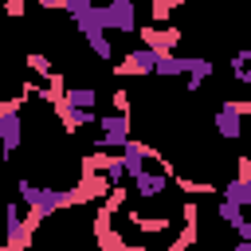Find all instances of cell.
<instances>
[{"mask_svg":"<svg viewBox=\"0 0 251 251\" xmlns=\"http://www.w3.org/2000/svg\"><path fill=\"white\" fill-rule=\"evenodd\" d=\"M20 200L35 212V216H51V212H63V208H78V192L75 188H43V184H31V180H20Z\"/></svg>","mask_w":251,"mask_h":251,"instance_id":"obj_1","label":"cell"},{"mask_svg":"<svg viewBox=\"0 0 251 251\" xmlns=\"http://www.w3.org/2000/svg\"><path fill=\"white\" fill-rule=\"evenodd\" d=\"M20 94L16 98H4L0 102V149H4V157H12L16 149H20V141H24V122H20Z\"/></svg>","mask_w":251,"mask_h":251,"instance_id":"obj_2","label":"cell"},{"mask_svg":"<svg viewBox=\"0 0 251 251\" xmlns=\"http://www.w3.org/2000/svg\"><path fill=\"white\" fill-rule=\"evenodd\" d=\"M98 149H122L126 141H129V133H133V126H129V114H102L98 118Z\"/></svg>","mask_w":251,"mask_h":251,"instance_id":"obj_3","label":"cell"},{"mask_svg":"<svg viewBox=\"0 0 251 251\" xmlns=\"http://www.w3.org/2000/svg\"><path fill=\"white\" fill-rule=\"evenodd\" d=\"M157 63H161V51L157 47H137L129 55H122V63L114 67L118 78H129V75H157Z\"/></svg>","mask_w":251,"mask_h":251,"instance_id":"obj_4","label":"cell"},{"mask_svg":"<svg viewBox=\"0 0 251 251\" xmlns=\"http://www.w3.org/2000/svg\"><path fill=\"white\" fill-rule=\"evenodd\" d=\"M106 20H110V31H141L137 27V4L133 0H106Z\"/></svg>","mask_w":251,"mask_h":251,"instance_id":"obj_5","label":"cell"},{"mask_svg":"<svg viewBox=\"0 0 251 251\" xmlns=\"http://www.w3.org/2000/svg\"><path fill=\"white\" fill-rule=\"evenodd\" d=\"M243 110H239V102H220V110H216V129H220V137H227V141H235L239 133H243Z\"/></svg>","mask_w":251,"mask_h":251,"instance_id":"obj_6","label":"cell"},{"mask_svg":"<svg viewBox=\"0 0 251 251\" xmlns=\"http://www.w3.org/2000/svg\"><path fill=\"white\" fill-rule=\"evenodd\" d=\"M137 35H141L145 47H157V51H173L180 43V27H173V24H161V27L153 24V27H141Z\"/></svg>","mask_w":251,"mask_h":251,"instance_id":"obj_7","label":"cell"},{"mask_svg":"<svg viewBox=\"0 0 251 251\" xmlns=\"http://www.w3.org/2000/svg\"><path fill=\"white\" fill-rule=\"evenodd\" d=\"M75 20V27L82 31V35H94V31H110V20H106V4H94V8H86V12H78V16H71Z\"/></svg>","mask_w":251,"mask_h":251,"instance_id":"obj_8","label":"cell"},{"mask_svg":"<svg viewBox=\"0 0 251 251\" xmlns=\"http://www.w3.org/2000/svg\"><path fill=\"white\" fill-rule=\"evenodd\" d=\"M55 114H59V122H63L67 133H75V129H82V126H98V114H94V110H75V106H67V102H59Z\"/></svg>","mask_w":251,"mask_h":251,"instance_id":"obj_9","label":"cell"},{"mask_svg":"<svg viewBox=\"0 0 251 251\" xmlns=\"http://www.w3.org/2000/svg\"><path fill=\"white\" fill-rule=\"evenodd\" d=\"M208 75H212V63H208L204 55H188V71H184V78H188V94H196V90L204 86Z\"/></svg>","mask_w":251,"mask_h":251,"instance_id":"obj_10","label":"cell"},{"mask_svg":"<svg viewBox=\"0 0 251 251\" xmlns=\"http://www.w3.org/2000/svg\"><path fill=\"white\" fill-rule=\"evenodd\" d=\"M224 200H231V204H251V176H235V180H227L224 184Z\"/></svg>","mask_w":251,"mask_h":251,"instance_id":"obj_11","label":"cell"},{"mask_svg":"<svg viewBox=\"0 0 251 251\" xmlns=\"http://www.w3.org/2000/svg\"><path fill=\"white\" fill-rule=\"evenodd\" d=\"M67 106H75V110H94L98 106V94L90 90V86H75V90H67V98H63Z\"/></svg>","mask_w":251,"mask_h":251,"instance_id":"obj_12","label":"cell"},{"mask_svg":"<svg viewBox=\"0 0 251 251\" xmlns=\"http://www.w3.org/2000/svg\"><path fill=\"white\" fill-rule=\"evenodd\" d=\"M176 188H180L184 196H208V192H216V184H208V180H192V176H176Z\"/></svg>","mask_w":251,"mask_h":251,"instance_id":"obj_13","label":"cell"},{"mask_svg":"<svg viewBox=\"0 0 251 251\" xmlns=\"http://www.w3.org/2000/svg\"><path fill=\"white\" fill-rule=\"evenodd\" d=\"M220 220H224V224L235 231V227L243 224V204H231V200H224V204H220Z\"/></svg>","mask_w":251,"mask_h":251,"instance_id":"obj_14","label":"cell"},{"mask_svg":"<svg viewBox=\"0 0 251 251\" xmlns=\"http://www.w3.org/2000/svg\"><path fill=\"white\" fill-rule=\"evenodd\" d=\"M184 0H149V12H153V20L157 24H169V16H173V8H180Z\"/></svg>","mask_w":251,"mask_h":251,"instance_id":"obj_15","label":"cell"},{"mask_svg":"<svg viewBox=\"0 0 251 251\" xmlns=\"http://www.w3.org/2000/svg\"><path fill=\"white\" fill-rule=\"evenodd\" d=\"M86 43H90V51H94L98 59H110V55H114V47H110L106 31H94V35H86Z\"/></svg>","mask_w":251,"mask_h":251,"instance_id":"obj_16","label":"cell"},{"mask_svg":"<svg viewBox=\"0 0 251 251\" xmlns=\"http://www.w3.org/2000/svg\"><path fill=\"white\" fill-rule=\"evenodd\" d=\"M27 67H31L35 75H43V78H51V75H55V71H51V59H47V55H39V51H31V55H27Z\"/></svg>","mask_w":251,"mask_h":251,"instance_id":"obj_17","label":"cell"},{"mask_svg":"<svg viewBox=\"0 0 251 251\" xmlns=\"http://www.w3.org/2000/svg\"><path fill=\"white\" fill-rule=\"evenodd\" d=\"M98 0H67V8L63 12H71V16H78V12H86V8H94Z\"/></svg>","mask_w":251,"mask_h":251,"instance_id":"obj_18","label":"cell"},{"mask_svg":"<svg viewBox=\"0 0 251 251\" xmlns=\"http://www.w3.org/2000/svg\"><path fill=\"white\" fill-rule=\"evenodd\" d=\"M114 110H118V114H129V94H126V90L114 94Z\"/></svg>","mask_w":251,"mask_h":251,"instance_id":"obj_19","label":"cell"},{"mask_svg":"<svg viewBox=\"0 0 251 251\" xmlns=\"http://www.w3.org/2000/svg\"><path fill=\"white\" fill-rule=\"evenodd\" d=\"M231 75H235L239 82H251V63H243V67H231Z\"/></svg>","mask_w":251,"mask_h":251,"instance_id":"obj_20","label":"cell"},{"mask_svg":"<svg viewBox=\"0 0 251 251\" xmlns=\"http://www.w3.org/2000/svg\"><path fill=\"white\" fill-rule=\"evenodd\" d=\"M235 235H239V239H247V243H251V220H243V224H239V227H235Z\"/></svg>","mask_w":251,"mask_h":251,"instance_id":"obj_21","label":"cell"},{"mask_svg":"<svg viewBox=\"0 0 251 251\" xmlns=\"http://www.w3.org/2000/svg\"><path fill=\"white\" fill-rule=\"evenodd\" d=\"M8 16H24V0H8Z\"/></svg>","mask_w":251,"mask_h":251,"instance_id":"obj_22","label":"cell"},{"mask_svg":"<svg viewBox=\"0 0 251 251\" xmlns=\"http://www.w3.org/2000/svg\"><path fill=\"white\" fill-rule=\"evenodd\" d=\"M39 8H67V0H35Z\"/></svg>","mask_w":251,"mask_h":251,"instance_id":"obj_23","label":"cell"}]
</instances>
